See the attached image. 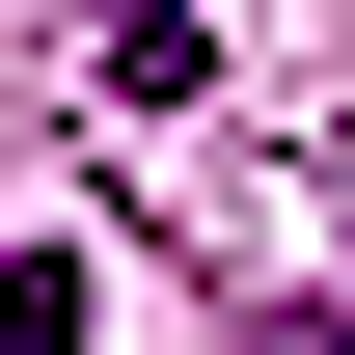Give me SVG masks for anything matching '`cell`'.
I'll use <instances>...</instances> for the list:
<instances>
[{"label": "cell", "mask_w": 355, "mask_h": 355, "mask_svg": "<svg viewBox=\"0 0 355 355\" xmlns=\"http://www.w3.org/2000/svg\"><path fill=\"white\" fill-rule=\"evenodd\" d=\"M0 355H110V328H83V273H0Z\"/></svg>", "instance_id": "6da1fadb"}, {"label": "cell", "mask_w": 355, "mask_h": 355, "mask_svg": "<svg viewBox=\"0 0 355 355\" xmlns=\"http://www.w3.org/2000/svg\"><path fill=\"white\" fill-rule=\"evenodd\" d=\"M273 355H328V328H273Z\"/></svg>", "instance_id": "7a4b0ae2"}]
</instances>
